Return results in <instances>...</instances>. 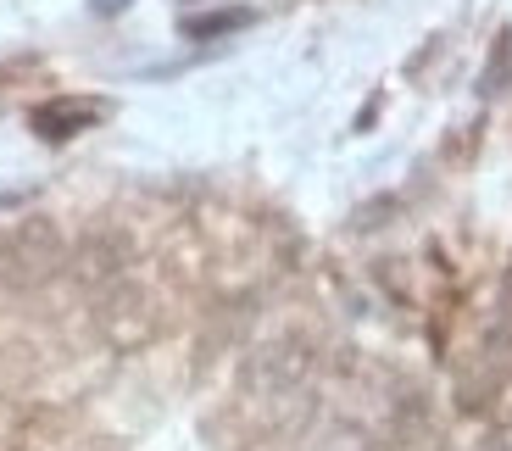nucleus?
<instances>
[{
    "label": "nucleus",
    "mask_w": 512,
    "mask_h": 451,
    "mask_svg": "<svg viewBox=\"0 0 512 451\" xmlns=\"http://www.w3.org/2000/svg\"><path fill=\"white\" fill-rule=\"evenodd\" d=\"M312 374V346L301 335H273L268 346H256L240 368V390L251 396H284Z\"/></svg>",
    "instance_id": "obj_2"
},
{
    "label": "nucleus",
    "mask_w": 512,
    "mask_h": 451,
    "mask_svg": "<svg viewBox=\"0 0 512 451\" xmlns=\"http://www.w3.org/2000/svg\"><path fill=\"white\" fill-rule=\"evenodd\" d=\"M490 451H512V429H496V435H490Z\"/></svg>",
    "instance_id": "obj_6"
},
{
    "label": "nucleus",
    "mask_w": 512,
    "mask_h": 451,
    "mask_svg": "<svg viewBox=\"0 0 512 451\" xmlns=\"http://www.w3.org/2000/svg\"><path fill=\"white\" fill-rule=\"evenodd\" d=\"M6 240H12V234H0V257H6Z\"/></svg>",
    "instance_id": "obj_7"
},
{
    "label": "nucleus",
    "mask_w": 512,
    "mask_h": 451,
    "mask_svg": "<svg viewBox=\"0 0 512 451\" xmlns=\"http://www.w3.org/2000/svg\"><path fill=\"white\" fill-rule=\"evenodd\" d=\"M128 268H134V245L117 229H90L73 251H67V273H73V284H84V290H112V284L128 279Z\"/></svg>",
    "instance_id": "obj_4"
},
{
    "label": "nucleus",
    "mask_w": 512,
    "mask_h": 451,
    "mask_svg": "<svg viewBox=\"0 0 512 451\" xmlns=\"http://www.w3.org/2000/svg\"><path fill=\"white\" fill-rule=\"evenodd\" d=\"M95 123V106L90 101H45L34 112V129L45 134V140H73L78 129H90Z\"/></svg>",
    "instance_id": "obj_5"
},
{
    "label": "nucleus",
    "mask_w": 512,
    "mask_h": 451,
    "mask_svg": "<svg viewBox=\"0 0 512 451\" xmlns=\"http://www.w3.org/2000/svg\"><path fill=\"white\" fill-rule=\"evenodd\" d=\"M95 323H101L106 346H117V351L151 346V335H156V301H151V290H145V284H128V279L112 284V290L101 296Z\"/></svg>",
    "instance_id": "obj_3"
},
{
    "label": "nucleus",
    "mask_w": 512,
    "mask_h": 451,
    "mask_svg": "<svg viewBox=\"0 0 512 451\" xmlns=\"http://www.w3.org/2000/svg\"><path fill=\"white\" fill-rule=\"evenodd\" d=\"M67 268V240L56 234L51 218H28L23 229L6 240V257H0V273L17 284V290H28V284H45L51 273Z\"/></svg>",
    "instance_id": "obj_1"
}]
</instances>
